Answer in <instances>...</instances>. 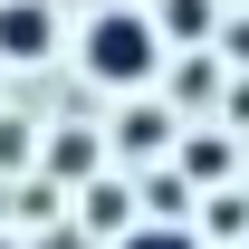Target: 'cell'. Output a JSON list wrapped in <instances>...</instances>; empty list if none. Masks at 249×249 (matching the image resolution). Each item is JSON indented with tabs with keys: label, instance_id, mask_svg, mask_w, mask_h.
Returning a JSON list of instances; mask_svg holds the SVG:
<instances>
[{
	"label": "cell",
	"instance_id": "cell-7",
	"mask_svg": "<svg viewBox=\"0 0 249 249\" xmlns=\"http://www.w3.org/2000/svg\"><path fill=\"white\" fill-rule=\"evenodd\" d=\"M115 249H201V240H192L182 220H134V230H124Z\"/></svg>",
	"mask_w": 249,
	"mask_h": 249
},
{
	"label": "cell",
	"instance_id": "cell-5",
	"mask_svg": "<svg viewBox=\"0 0 249 249\" xmlns=\"http://www.w3.org/2000/svg\"><path fill=\"white\" fill-rule=\"evenodd\" d=\"M87 163H96V134H48V173L58 182H77Z\"/></svg>",
	"mask_w": 249,
	"mask_h": 249
},
{
	"label": "cell",
	"instance_id": "cell-2",
	"mask_svg": "<svg viewBox=\"0 0 249 249\" xmlns=\"http://www.w3.org/2000/svg\"><path fill=\"white\" fill-rule=\"evenodd\" d=\"M48 48H58V10H48V0H0V58L38 67Z\"/></svg>",
	"mask_w": 249,
	"mask_h": 249
},
{
	"label": "cell",
	"instance_id": "cell-6",
	"mask_svg": "<svg viewBox=\"0 0 249 249\" xmlns=\"http://www.w3.org/2000/svg\"><path fill=\"white\" fill-rule=\"evenodd\" d=\"M182 173H192V182H220V173H230V144H220V134H192V144H182Z\"/></svg>",
	"mask_w": 249,
	"mask_h": 249
},
{
	"label": "cell",
	"instance_id": "cell-1",
	"mask_svg": "<svg viewBox=\"0 0 249 249\" xmlns=\"http://www.w3.org/2000/svg\"><path fill=\"white\" fill-rule=\"evenodd\" d=\"M163 67V29L144 10H96L87 19V77L96 87H154Z\"/></svg>",
	"mask_w": 249,
	"mask_h": 249
},
{
	"label": "cell",
	"instance_id": "cell-4",
	"mask_svg": "<svg viewBox=\"0 0 249 249\" xmlns=\"http://www.w3.org/2000/svg\"><path fill=\"white\" fill-rule=\"evenodd\" d=\"M163 134H173V115H163V106H134V115L115 124V154H163Z\"/></svg>",
	"mask_w": 249,
	"mask_h": 249
},
{
	"label": "cell",
	"instance_id": "cell-3",
	"mask_svg": "<svg viewBox=\"0 0 249 249\" xmlns=\"http://www.w3.org/2000/svg\"><path fill=\"white\" fill-rule=\"evenodd\" d=\"M211 19H220V0H163V10H154V29L173 38V48H201Z\"/></svg>",
	"mask_w": 249,
	"mask_h": 249
},
{
	"label": "cell",
	"instance_id": "cell-8",
	"mask_svg": "<svg viewBox=\"0 0 249 249\" xmlns=\"http://www.w3.org/2000/svg\"><path fill=\"white\" fill-rule=\"evenodd\" d=\"M87 201H96V230H115V240H124V192L106 182V192H87Z\"/></svg>",
	"mask_w": 249,
	"mask_h": 249
}]
</instances>
